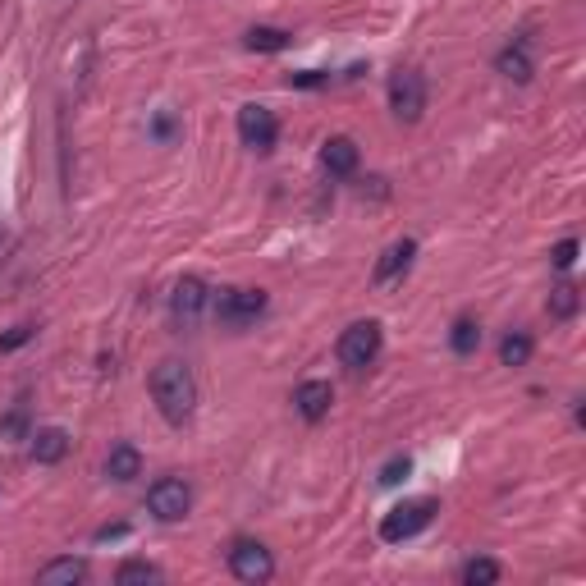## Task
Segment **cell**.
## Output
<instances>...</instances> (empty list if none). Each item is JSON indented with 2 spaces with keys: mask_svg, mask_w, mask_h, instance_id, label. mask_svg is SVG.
<instances>
[{
  "mask_svg": "<svg viewBox=\"0 0 586 586\" xmlns=\"http://www.w3.org/2000/svg\"><path fill=\"white\" fill-rule=\"evenodd\" d=\"M152 399H156V408H161V417L170 426H184L188 417H193V408H197V380H193V371H188V362H179V358L156 362V371H152Z\"/></svg>",
  "mask_w": 586,
  "mask_h": 586,
  "instance_id": "1",
  "label": "cell"
},
{
  "mask_svg": "<svg viewBox=\"0 0 586 586\" xmlns=\"http://www.w3.org/2000/svg\"><path fill=\"white\" fill-rule=\"evenodd\" d=\"M435 513H440V500H431V495H422V500L394 504V509L380 518V541H385V545L413 541V536H422L426 527L435 522Z\"/></svg>",
  "mask_w": 586,
  "mask_h": 586,
  "instance_id": "2",
  "label": "cell"
},
{
  "mask_svg": "<svg viewBox=\"0 0 586 586\" xmlns=\"http://www.w3.org/2000/svg\"><path fill=\"white\" fill-rule=\"evenodd\" d=\"M380 348H385V330H380V321H353V326L339 335L335 353H339V362H344L348 371H367L371 362L380 358Z\"/></svg>",
  "mask_w": 586,
  "mask_h": 586,
  "instance_id": "3",
  "label": "cell"
},
{
  "mask_svg": "<svg viewBox=\"0 0 586 586\" xmlns=\"http://www.w3.org/2000/svg\"><path fill=\"white\" fill-rule=\"evenodd\" d=\"M266 293L261 289H220V298L211 307H216V321L220 326H229V330H243V326H252L261 312H266Z\"/></svg>",
  "mask_w": 586,
  "mask_h": 586,
  "instance_id": "4",
  "label": "cell"
},
{
  "mask_svg": "<svg viewBox=\"0 0 586 586\" xmlns=\"http://www.w3.org/2000/svg\"><path fill=\"white\" fill-rule=\"evenodd\" d=\"M390 110L394 120L417 124L426 110V78L417 69H394L390 74Z\"/></svg>",
  "mask_w": 586,
  "mask_h": 586,
  "instance_id": "5",
  "label": "cell"
},
{
  "mask_svg": "<svg viewBox=\"0 0 586 586\" xmlns=\"http://www.w3.org/2000/svg\"><path fill=\"white\" fill-rule=\"evenodd\" d=\"M147 509H152L156 522H184L188 509H193V486L184 477H161L147 490Z\"/></svg>",
  "mask_w": 586,
  "mask_h": 586,
  "instance_id": "6",
  "label": "cell"
},
{
  "mask_svg": "<svg viewBox=\"0 0 586 586\" xmlns=\"http://www.w3.org/2000/svg\"><path fill=\"white\" fill-rule=\"evenodd\" d=\"M229 573L239 577V582L248 586H261L275 577V554L266 550L261 541H234V550H229Z\"/></svg>",
  "mask_w": 586,
  "mask_h": 586,
  "instance_id": "7",
  "label": "cell"
},
{
  "mask_svg": "<svg viewBox=\"0 0 586 586\" xmlns=\"http://www.w3.org/2000/svg\"><path fill=\"white\" fill-rule=\"evenodd\" d=\"M239 138L243 147H252V152H271L275 138H280V124H275V115L266 106H257V101H248V106L239 110Z\"/></svg>",
  "mask_w": 586,
  "mask_h": 586,
  "instance_id": "8",
  "label": "cell"
},
{
  "mask_svg": "<svg viewBox=\"0 0 586 586\" xmlns=\"http://www.w3.org/2000/svg\"><path fill=\"white\" fill-rule=\"evenodd\" d=\"M207 303H211V289L197 280V275H184L170 293V312H174V321H184V326H193L197 316L207 312Z\"/></svg>",
  "mask_w": 586,
  "mask_h": 586,
  "instance_id": "9",
  "label": "cell"
},
{
  "mask_svg": "<svg viewBox=\"0 0 586 586\" xmlns=\"http://www.w3.org/2000/svg\"><path fill=\"white\" fill-rule=\"evenodd\" d=\"M413 257H417V239H399V243H390V248L380 252L376 275H371V280H376V284H399L403 275L413 271Z\"/></svg>",
  "mask_w": 586,
  "mask_h": 586,
  "instance_id": "10",
  "label": "cell"
},
{
  "mask_svg": "<svg viewBox=\"0 0 586 586\" xmlns=\"http://www.w3.org/2000/svg\"><path fill=\"white\" fill-rule=\"evenodd\" d=\"M330 403H335V390H330V380H303L298 394H293V408L303 413V422H321L330 413Z\"/></svg>",
  "mask_w": 586,
  "mask_h": 586,
  "instance_id": "11",
  "label": "cell"
},
{
  "mask_svg": "<svg viewBox=\"0 0 586 586\" xmlns=\"http://www.w3.org/2000/svg\"><path fill=\"white\" fill-rule=\"evenodd\" d=\"M358 161H362V152L353 138H326V147H321V165H326L335 179H348V174L358 170Z\"/></svg>",
  "mask_w": 586,
  "mask_h": 586,
  "instance_id": "12",
  "label": "cell"
},
{
  "mask_svg": "<svg viewBox=\"0 0 586 586\" xmlns=\"http://www.w3.org/2000/svg\"><path fill=\"white\" fill-rule=\"evenodd\" d=\"M495 69H500L509 83H532V74H536V65H532V51H527V42H513V46H504L500 55H495Z\"/></svg>",
  "mask_w": 586,
  "mask_h": 586,
  "instance_id": "13",
  "label": "cell"
},
{
  "mask_svg": "<svg viewBox=\"0 0 586 586\" xmlns=\"http://www.w3.org/2000/svg\"><path fill=\"white\" fill-rule=\"evenodd\" d=\"M69 454V431H60V426H42V431L33 435V458L37 463H60V458Z\"/></svg>",
  "mask_w": 586,
  "mask_h": 586,
  "instance_id": "14",
  "label": "cell"
},
{
  "mask_svg": "<svg viewBox=\"0 0 586 586\" xmlns=\"http://www.w3.org/2000/svg\"><path fill=\"white\" fill-rule=\"evenodd\" d=\"M243 46H248V51H261V55H275V51H289L293 33L271 28V23H257V28H248V33H243Z\"/></svg>",
  "mask_w": 586,
  "mask_h": 586,
  "instance_id": "15",
  "label": "cell"
},
{
  "mask_svg": "<svg viewBox=\"0 0 586 586\" xmlns=\"http://www.w3.org/2000/svg\"><path fill=\"white\" fill-rule=\"evenodd\" d=\"M106 477L110 481H133V477H142V454L133 445H115L106 454Z\"/></svg>",
  "mask_w": 586,
  "mask_h": 586,
  "instance_id": "16",
  "label": "cell"
},
{
  "mask_svg": "<svg viewBox=\"0 0 586 586\" xmlns=\"http://www.w3.org/2000/svg\"><path fill=\"white\" fill-rule=\"evenodd\" d=\"M87 577V564L83 559H55V564H46L42 573H37V582L42 586H74Z\"/></svg>",
  "mask_w": 586,
  "mask_h": 586,
  "instance_id": "17",
  "label": "cell"
},
{
  "mask_svg": "<svg viewBox=\"0 0 586 586\" xmlns=\"http://www.w3.org/2000/svg\"><path fill=\"white\" fill-rule=\"evenodd\" d=\"M532 335H527V330H509V335L500 339V362L504 367H527V362H532Z\"/></svg>",
  "mask_w": 586,
  "mask_h": 586,
  "instance_id": "18",
  "label": "cell"
},
{
  "mask_svg": "<svg viewBox=\"0 0 586 586\" xmlns=\"http://www.w3.org/2000/svg\"><path fill=\"white\" fill-rule=\"evenodd\" d=\"M449 348H454L458 358H472L481 348V326L472 321V316H458L454 321V330H449Z\"/></svg>",
  "mask_w": 586,
  "mask_h": 586,
  "instance_id": "19",
  "label": "cell"
},
{
  "mask_svg": "<svg viewBox=\"0 0 586 586\" xmlns=\"http://www.w3.org/2000/svg\"><path fill=\"white\" fill-rule=\"evenodd\" d=\"M545 307H550V316H554V321H573V316H577V307H582V293H577V284H554V289H550V303H545Z\"/></svg>",
  "mask_w": 586,
  "mask_h": 586,
  "instance_id": "20",
  "label": "cell"
},
{
  "mask_svg": "<svg viewBox=\"0 0 586 586\" xmlns=\"http://www.w3.org/2000/svg\"><path fill=\"white\" fill-rule=\"evenodd\" d=\"M504 568L495 564V559H467L463 564V582L467 586H490V582H500Z\"/></svg>",
  "mask_w": 586,
  "mask_h": 586,
  "instance_id": "21",
  "label": "cell"
},
{
  "mask_svg": "<svg viewBox=\"0 0 586 586\" xmlns=\"http://www.w3.org/2000/svg\"><path fill=\"white\" fill-rule=\"evenodd\" d=\"M156 577H161V568H156V564H147V559H129V564H120L115 582L133 586V582H156Z\"/></svg>",
  "mask_w": 586,
  "mask_h": 586,
  "instance_id": "22",
  "label": "cell"
},
{
  "mask_svg": "<svg viewBox=\"0 0 586 586\" xmlns=\"http://www.w3.org/2000/svg\"><path fill=\"white\" fill-rule=\"evenodd\" d=\"M408 472H413V458H408V454L390 458V463L380 467V486H399V481L408 477Z\"/></svg>",
  "mask_w": 586,
  "mask_h": 586,
  "instance_id": "23",
  "label": "cell"
},
{
  "mask_svg": "<svg viewBox=\"0 0 586 586\" xmlns=\"http://www.w3.org/2000/svg\"><path fill=\"white\" fill-rule=\"evenodd\" d=\"M23 431H28V413H23V408H14V413L0 422V440H19Z\"/></svg>",
  "mask_w": 586,
  "mask_h": 586,
  "instance_id": "24",
  "label": "cell"
},
{
  "mask_svg": "<svg viewBox=\"0 0 586 586\" xmlns=\"http://www.w3.org/2000/svg\"><path fill=\"white\" fill-rule=\"evenodd\" d=\"M550 261H554V266H559V271H568V266H573V261H577V239L554 243V248H550Z\"/></svg>",
  "mask_w": 586,
  "mask_h": 586,
  "instance_id": "25",
  "label": "cell"
},
{
  "mask_svg": "<svg viewBox=\"0 0 586 586\" xmlns=\"http://www.w3.org/2000/svg\"><path fill=\"white\" fill-rule=\"evenodd\" d=\"M330 83V74H321V69H303V74H289V87H326Z\"/></svg>",
  "mask_w": 586,
  "mask_h": 586,
  "instance_id": "26",
  "label": "cell"
},
{
  "mask_svg": "<svg viewBox=\"0 0 586 586\" xmlns=\"http://www.w3.org/2000/svg\"><path fill=\"white\" fill-rule=\"evenodd\" d=\"M33 335H37L33 326H14L10 335L0 339V353H14V348H23V344H28V339H33Z\"/></svg>",
  "mask_w": 586,
  "mask_h": 586,
  "instance_id": "27",
  "label": "cell"
},
{
  "mask_svg": "<svg viewBox=\"0 0 586 586\" xmlns=\"http://www.w3.org/2000/svg\"><path fill=\"white\" fill-rule=\"evenodd\" d=\"M120 536H129V522H115V527H101L97 541H120Z\"/></svg>",
  "mask_w": 586,
  "mask_h": 586,
  "instance_id": "28",
  "label": "cell"
},
{
  "mask_svg": "<svg viewBox=\"0 0 586 586\" xmlns=\"http://www.w3.org/2000/svg\"><path fill=\"white\" fill-rule=\"evenodd\" d=\"M152 133H156V138H170V133H174V115H161V120L152 124Z\"/></svg>",
  "mask_w": 586,
  "mask_h": 586,
  "instance_id": "29",
  "label": "cell"
}]
</instances>
